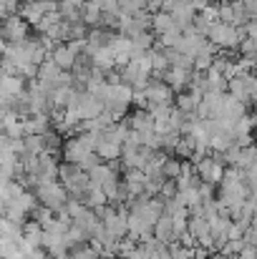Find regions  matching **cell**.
<instances>
[{"instance_id":"obj_4","label":"cell","mask_w":257,"mask_h":259,"mask_svg":"<svg viewBox=\"0 0 257 259\" xmlns=\"http://www.w3.org/2000/svg\"><path fill=\"white\" fill-rule=\"evenodd\" d=\"M28 38V23L15 13V15H5L0 23V40L5 43H23Z\"/></svg>"},{"instance_id":"obj_11","label":"cell","mask_w":257,"mask_h":259,"mask_svg":"<svg viewBox=\"0 0 257 259\" xmlns=\"http://www.w3.org/2000/svg\"><path fill=\"white\" fill-rule=\"evenodd\" d=\"M114 30H106V28H91L88 30V38H86V51H93V48H108L111 40H114Z\"/></svg>"},{"instance_id":"obj_2","label":"cell","mask_w":257,"mask_h":259,"mask_svg":"<svg viewBox=\"0 0 257 259\" xmlns=\"http://www.w3.org/2000/svg\"><path fill=\"white\" fill-rule=\"evenodd\" d=\"M33 194H35V199H38V204L41 206H46V209H51L53 214H58V211H63L66 209V204H68V191L63 189V184L61 181H48V184H38L35 189H30Z\"/></svg>"},{"instance_id":"obj_19","label":"cell","mask_w":257,"mask_h":259,"mask_svg":"<svg viewBox=\"0 0 257 259\" xmlns=\"http://www.w3.org/2000/svg\"><path fill=\"white\" fill-rule=\"evenodd\" d=\"M144 3H146V13H149V15L162 13V0H144Z\"/></svg>"},{"instance_id":"obj_16","label":"cell","mask_w":257,"mask_h":259,"mask_svg":"<svg viewBox=\"0 0 257 259\" xmlns=\"http://www.w3.org/2000/svg\"><path fill=\"white\" fill-rule=\"evenodd\" d=\"M119 13L131 18V15H139V13H146V3L144 0H119Z\"/></svg>"},{"instance_id":"obj_17","label":"cell","mask_w":257,"mask_h":259,"mask_svg":"<svg viewBox=\"0 0 257 259\" xmlns=\"http://www.w3.org/2000/svg\"><path fill=\"white\" fill-rule=\"evenodd\" d=\"M179 174H181V164H179L176 159H167L164 166H162V176H164L167 181H176Z\"/></svg>"},{"instance_id":"obj_7","label":"cell","mask_w":257,"mask_h":259,"mask_svg":"<svg viewBox=\"0 0 257 259\" xmlns=\"http://www.w3.org/2000/svg\"><path fill=\"white\" fill-rule=\"evenodd\" d=\"M43 244V229L38 222H25L23 224V242H20V249L23 252H33V249H41Z\"/></svg>"},{"instance_id":"obj_3","label":"cell","mask_w":257,"mask_h":259,"mask_svg":"<svg viewBox=\"0 0 257 259\" xmlns=\"http://www.w3.org/2000/svg\"><path fill=\"white\" fill-rule=\"evenodd\" d=\"M68 108H71V111L79 116V121L84 123V121H91V118H98V116H101L103 103H101L93 93H88V91H76V96H74V101H71Z\"/></svg>"},{"instance_id":"obj_9","label":"cell","mask_w":257,"mask_h":259,"mask_svg":"<svg viewBox=\"0 0 257 259\" xmlns=\"http://www.w3.org/2000/svg\"><path fill=\"white\" fill-rule=\"evenodd\" d=\"M76 53L71 51V46L68 43H58L53 51H51V61L61 68V71H71L74 66H76Z\"/></svg>"},{"instance_id":"obj_1","label":"cell","mask_w":257,"mask_h":259,"mask_svg":"<svg viewBox=\"0 0 257 259\" xmlns=\"http://www.w3.org/2000/svg\"><path fill=\"white\" fill-rule=\"evenodd\" d=\"M58 181L63 184V189L68 191V196H71V199H79V201H84L88 189H91L88 174H86L81 166H76V164H63V166H58Z\"/></svg>"},{"instance_id":"obj_10","label":"cell","mask_w":257,"mask_h":259,"mask_svg":"<svg viewBox=\"0 0 257 259\" xmlns=\"http://www.w3.org/2000/svg\"><path fill=\"white\" fill-rule=\"evenodd\" d=\"M197 174H199V179L204 184H217L225 176V171H222V166H219L217 159H202L199 166H197Z\"/></svg>"},{"instance_id":"obj_13","label":"cell","mask_w":257,"mask_h":259,"mask_svg":"<svg viewBox=\"0 0 257 259\" xmlns=\"http://www.w3.org/2000/svg\"><path fill=\"white\" fill-rule=\"evenodd\" d=\"M101 8H98V3H93V0H86L84 5H81V20H84V25L88 28H101Z\"/></svg>"},{"instance_id":"obj_14","label":"cell","mask_w":257,"mask_h":259,"mask_svg":"<svg viewBox=\"0 0 257 259\" xmlns=\"http://www.w3.org/2000/svg\"><path fill=\"white\" fill-rule=\"evenodd\" d=\"M68 259H101V252H98V247L93 242H84V244L71 247Z\"/></svg>"},{"instance_id":"obj_18","label":"cell","mask_w":257,"mask_h":259,"mask_svg":"<svg viewBox=\"0 0 257 259\" xmlns=\"http://www.w3.org/2000/svg\"><path fill=\"white\" fill-rule=\"evenodd\" d=\"M131 43H134L139 51H152V48H154V35H152L149 30H144V33L134 35V38H131Z\"/></svg>"},{"instance_id":"obj_20","label":"cell","mask_w":257,"mask_h":259,"mask_svg":"<svg viewBox=\"0 0 257 259\" xmlns=\"http://www.w3.org/2000/svg\"><path fill=\"white\" fill-rule=\"evenodd\" d=\"M8 3H20V0H8Z\"/></svg>"},{"instance_id":"obj_8","label":"cell","mask_w":257,"mask_h":259,"mask_svg":"<svg viewBox=\"0 0 257 259\" xmlns=\"http://www.w3.org/2000/svg\"><path fill=\"white\" fill-rule=\"evenodd\" d=\"M18 15H20L28 25H38V23L43 20V15H46V8H43L41 0H25V3H20Z\"/></svg>"},{"instance_id":"obj_5","label":"cell","mask_w":257,"mask_h":259,"mask_svg":"<svg viewBox=\"0 0 257 259\" xmlns=\"http://www.w3.org/2000/svg\"><path fill=\"white\" fill-rule=\"evenodd\" d=\"M93 151H96V156H98L101 161L111 164V161L121 159V151H124V146H121L119 141H114V139H111V136L103 131V134H98V136H96V146H93Z\"/></svg>"},{"instance_id":"obj_15","label":"cell","mask_w":257,"mask_h":259,"mask_svg":"<svg viewBox=\"0 0 257 259\" xmlns=\"http://www.w3.org/2000/svg\"><path fill=\"white\" fill-rule=\"evenodd\" d=\"M152 28L157 30V35H162V33H169V30H176V25H174V18H171L169 13H157V15H152Z\"/></svg>"},{"instance_id":"obj_6","label":"cell","mask_w":257,"mask_h":259,"mask_svg":"<svg viewBox=\"0 0 257 259\" xmlns=\"http://www.w3.org/2000/svg\"><path fill=\"white\" fill-rule=\"evenodd\" d=\"M144 96H146V103L149 106H162V103H169L171 106V98H174V91H171L164 81H159V78H149V83H146V88L141 91ZM146 106V108H149Z\"/></svg>"},{"instance_id":"obj_12","label":"cell","mask_w":257,"mask_h":259,"mask_svg":"<svg viewBox=\"0 0 257 259\" xmlns=\"http://www.w3.org/2000/svg\"><path fill=\"white\" fill-rule=\"evenodd\" d=\"M162 81L171 88V91H181L184 86H189V81H192V71H181V68H169L164 76H162Z\"/></svg>"}]
</instances>
